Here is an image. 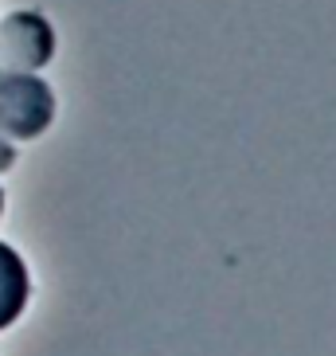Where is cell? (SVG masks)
Returning <instances> with one entry per match:
<instances>
[{
    "instance_id": "1",
    "label": "cell",
    "mask_w": 336,
    "mask_h": 356,
    "mask_svg": "<svg viewBox=\"0 0 336 356\" xmlns=\"http://www.w3.org/2000/svg\"><path fill=\"white\" fill-rule=\"evenodd\" d=\"M55 122V95L40 74L0 71V137L32 141Z\"/></svg>"
},
{
    "instance_id": "2",
    "label": "cell",
    "mask_w": 336,
    "mask_h": 356,
    "mask_svg": "<svg viewBox=\"0 0 336 356\" xmlns=\"http://www.w3.org/2000/svg\"><path fill=\"white\" fill-rule=\"evenodd\" d=\"M55 32L40 12H8L0 20V71H28L51 63Z\"/></svg>"
},
{
    "instance_id": "3",
    "label": "cell",
    "mask_w": 336,
    "mask_h": 356,
    "mask_svg": "<svg viewBox=\"0 0 336 356\" xmlns=\"http://www.w3.org/2000/svg\"><path fill=\"white\" fill-rule=\"evenodd\" d=\"M28 293H32V282H28L24 259L8 243H0V333L20 321V314L28 309Z\"/></svg>"
},
{
    "instance_id": "4",
    "label": "cell",
    "mask_w": 336,
    "mask_h": 356,
    "mask_svg": "<svg viewBox=\"0 0 336 356\" xmlns=\"http://www.w3.org/2000/svg\"><path fill=\"white\" fill-rule=\"evenodd\" d=\"M12 165H16V145L8 137H0V172H8Z\"/></svg>"
},
{
    "instance_id": "5",
    "label": "cell",
    "mask_w": 336,
    "mask_h": 356,
    "mask_svg": "<svg viewBox=\"0 0 336 356\" xmlns=\"http://www.w3.org/2000/svg\"><path fill=\"white\" fill-rule=\"evenodd\" d=\"M0 216H4V192H0Z\"/></svg>"
}]
</instances>
